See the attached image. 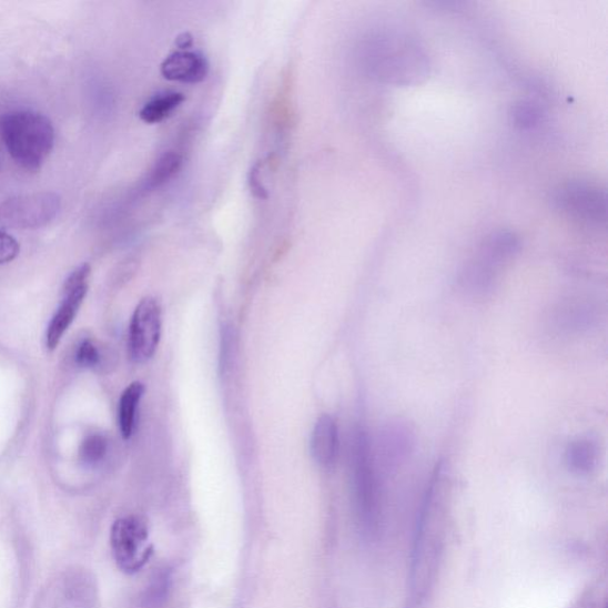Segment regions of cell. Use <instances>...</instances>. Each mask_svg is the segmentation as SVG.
<instances>
[{
  "label": "cell",
  "instance_id": "cell-20",
  "mask_svg": "<svg viewBox=\"0 0 608 608\" xmlns=\"http://www.w3.org/2000/svg\"><path fill=\"white\" fill-rule=\"evenodd\" d=\"M20 244L12 235L0 230V265L8 264L20 255Z\"/></svg>",
  "mask_w": 608,
  "mask_h": 608
},
{
  "label": "cell",
  "instance_id": "cell-18",
  "mask_svg": "<svg viewBox=\"0 0 608 608\" xmlns=\"http://www.w3.org/2000/svg\"><path fill=\"white\" fill-rule=\"evenodd\" d=\"M108 450V440L103 435L94 434L84 440L81 448L82 460L89 465L103 460Z\"/></svg>",
  "mask_w": 608,
  "mask_h": 608
},
{
  "label": "cell",
  "instance_id": "cell-14",
  "mask_svg": "<svg viewBox=\"0 0 608 608\" xmlns=\"http://www.w3.org/2000/svg\"><path fill=\"white\" fill-rule=\"evenodd\" d=\"M144 392V385L140 382H134L125 388L121 396L120 407H118V425H120L122 436L125 440L133 434L139 405Z\"/></svg>",
  "mask_w": 608,
  "mask_h": 608
},
{
  "label": "cell",
  "instance_id": "cell-5",
  "mask_svg": "<svg viewBox=\"0 0 608 608\" xmlns=\"http://www.w3.org/2000/svg\"><path fill=\"white\" fill-rule=\"evenodd\" d=\"M374 49V69L385 81L407 83L426 69L425 57L407 39L385 36Z\"/></svg>",
  "mask_w": 608,
  "mask_h": 608
},
{
  "label": "cell",
  "instance_id": "cell-21",
  "mask_svg": "<svg viewBox=\"0 0 608 608\" xmlns=\"http://www.w3.org/2000/svg\"><path fill=\"white\" fill-rule=\"evenodd\" d=\"M515 123L521 128H531L538 121V111L531 105L521 104L515 108Z\"/></svg>",
  "mask_w": 608,
  "mask_h": 608
},
{
  "label": "cell",
  "instance_id": "cell-24",
  "mask_svg": "<svg viewBox=\"0 0 608 608\" xmlns=\"http://www.w3.org/2000/svg\"><path fill=\"white\" fill-rule=\"evenodd\" d=\"M404 608H425V607H420V606H417V605L407 602V604H405V607H404Z\"/></svg>",
  "mask_w": 608,
  "mask_h": 608
},
{
  "label": "cell",
  "instance_id": "cell-13",
  "mask_svg": "<svg viewBox=\"0 0 608 608\" xmlns=\"http://www.w3.org/2000/svg\"><path fill=\"white\" fill-rule=\"evenodd\" d=\"M598 446L588 437L574 438L565 450V460L568 468L578 475H589L598 463Z\"/></svg>",
  "mask_w": 608,
  "mask_h": 608
},
{
  "label": "cell",
  "instance_id": "cell-19",
  "mask_svg": "<svg viewBox=\"0 0 608 608\" xmlns=\"http://www.w3.org/2000/svg\"><path fill=\"white\" fill-rule=\"evenodd\" d=\"M75 359L81 367L95 368L101 363V353L92 340H84L78 346Z\"/></svg>",
  "mask_w": 608,
  "mask_h": 608
},
{
  "label": "cell",
  "instance_id": "cell-6",
  "mask_svg": "<svg viewBox=\"0 0 608 608\" xmlns=\"http://www.w3.org/2000/svg\"><path fill=\"white\" fill-rule=\"evenodd\" d=\"M111 548L118 567L126 572L139 571L152 553L146 523L138 516L116 519L111 530Z\"/></svg>",
  "mask_w": 608,
  "mask_h": 608
},
{
  "label": "cell",
  "instance_id": "cell-12",
  "mask_svg": "<svg viewBox=\"0 0 608 608\" xmlns=\"http://www.w3.org/2000/svg\"><path fill=\"white\" fill-rule=\"evenodd\" d=\"M340 450V432L336 422L328 415L321 416L312 436V454L317 464L331 467Z\"/></svg>",
  "mask_w": 608,
  "mask_h": 608
},
{
  "label": "cell",
  "instance_id": "cell-1",
  "mask_svg": "<svg viewBox=\"0 0 608 608\" xmlns=\"http://www.w3.org/2000/svg\"><path fill=\"white\" fill-rule=\"evenodd\" d=\"M437 467L426 489L417 520L409 572L408 602L426 606L443 560L446 540V514L440 496Z\"/></svg>",
  "mask_w": 608,
  "mask_h": 608
},
{
  "label": "cell",
  "instance_id": "cell-17",
  "mask_svg": "<svg viewBox=\"0 0 608 608\" xmlns=\"http://www.w3.org/2000/svg\"><path fill=\"white\" fill-rule=\"evenodd\" d=\"M183 163L182 155L176 151H166L152 166L146 180L148 189L155 190L171 181L180 171Z\"/></svg>",
  "mask_w": 608,
  "mask_h": 608
},
{
  "label": "cell",
  "instance_id": "cell-11",
  "mask_svg": "<svg viewBox=\"0 0 608 608\" xmlns=\"http://www.w3.org/2000/svg\"><path fill=\"white\" fill-rule=\"evenodd\" d=\"M210 73L209 60L196 52L181 50L164 59L161 74L168 81L195 84L205 81Z\"/></svg>",
  "mask_w": 608,
  "mask_h": 608
},
{
  "label": "cell",
  "instance_id": "cell-22",
  "mask_svg": "<svg viewBox=\"0 0 608 608\" xmlns=\"http://www.w3.org/2000/svg\"><path fill=\"white\" fill-rule=\"evenodd\" d=\"M249 185L253 196L260 200H266L268 197L267 191L264 188V184L261 179L259 164L251 168V171L249 174Z\"/></svg>",
  "mask_w": 608,
  "mask_h": 608
},
{
  "label": "cell",
  "instance_id": "cell-4",
  "mask_svg": "<svg viewBox=\"0 0 608 608\" xmlns=\"http://www.w3.org/2000/svg\"><path fill=\"white\" fill-rule=\"evenodd\" d=\"M61 197L53 192L11 197L0 204V230H37L54 221Z\"/></svg>",
  "mask_w": 608,
  "mask_h": 608
},
{
  "label": "cell",
  "instance_id": "cell-2",
  "mask_svg": "<svg viewBox=\"0 0 608 608\" xmlns=\"http://www.w3.org/2000/svg\"><path fill=\"white\" fill-rule=\"evenodd\" d=\"M0 136L12 160L30 173L40 171L55 145L53 123L33 111H13L0 116Z\"/></svg>",
  "mask_w": 608,
  "mask_h": 608
},
{
  "label": "cell",
  "instance_id": "cell-7",
  "mask_svg": "<svg viewBox=\"0 0 608 608\" xmlns=\"http://www.w3.org/2000/svg\"><path fill=\"white\" fill-rule=\"evenodd\" d=\"M162 330V310L158 300L146 297L134 310L130 327L128 349L133 363L143 364L154 357Z\"/></svg>",
  "mask_w": 608,
  "mask_h": 608
},
{
  "label": "cell",
  "instance_id": "cell-8",
  "mask_svg": "<svg viewBox=\"0 0 608 608\" xmlns=\"http://www.w3.org/2000/svg\"><path fill=\"white\" fill-rule=\"evenodd\" d=\"M517 247L514 235L495 234L484 245L479 259L466 268L463 278L465 288L476 295L492 291L498 267L514 255Z\"/></svg>",
  "mask_w": 608,
  "mask_h": 608
},
{
  "label": "cell",
  "instance_id": "cell-16",
  "mask_svg": "<svg viewBox=\"0 0 608 608\" xmlns=\"http://www.w3.org/2000/svg\"><path fill=\"white\" fill-rule=\"evenodd\" d=\"M184 94L180 92L159 94L141 109L140 118L150 125L162 123L184 103Z\"/></svg>",
  "mask_w": 608,
  "mask_h": 608
},
{
  "label": "cell",
  "instance_id": "cell-3",
  "mask_svg": "<svg viewBox=\"0 0 608 608\" xmlns=\"http://www.w3.org/2000/svg\"><path fill=\"white\" fill-rule=\"evenodd\" d=\"M352 465L354 496L361 523L364 531L373 535L378 527V482L373 449L363 427L354 434Z\"/></svg>",
  "mask_w": 608,
  "mask_h": 608
},
{
  "label": "cell",
  "instance_id": "cell-15",
  "mask_svg": "<svg viewBox=\"0 0 608 608\" xmlns=\"http://www.w3.org/2000/svg\"><path fill=\"white\" fill-rule=\"evenodd\" d=\"M382 443L385 460L393 465L412 450L414 435L407 426L391 425L385 429Z\"/></svg>",
  "mask_w": 608,
  "mask_h": 608
},
{
  "label": "cell",
  "instance_id": "cell-9",
  "mask_svg": "<svg viewBox=\"0 0 608 608\" xmlns=\"http://www.w3.org/2000/svg\"><path fill=\"white\" fill-rule=\"evenodd\" d=\"M91 274V265L84 263L65 280L60 307L50 320L45 333V346L49 351H54L59 346L64 333L73 324L81 304L88 295Z\"/></svg>",
  "mask_w": 608,
  "mask_h": 608
},
{
  "label": "cell",
  "instance_id": "cell-10",
  "mask_svg": "<svg viewBox=\"0 0 608 608\" xmlns=\"http://www.w3.org/2000/svg\"><path fill=\"white\" fill-rule=\"evenodd\" d=\"M556 202L564 211L581 221L597 224L605 221V195L592 185L569 183L557 192Z\"/></svg>",
  "mask_w": 608,
  "mask_h": 608
},
{
  "label": "cell",
  "instance_id": "cell-23",
  "mask_svg": "<svg viewBox=\"0 0 608 608\" xmlns=\"http://www.w3.org/2000/svg\"><path fill=\"white\" fill-rule=\"evenodd\" d=\"M176 43L180 47V49L185 50L192 47L193 39L190 36V33H183V36L179 37Z\"/></svg>",
  "mask_w": 608,
  "mask_h": 608
}]
</instances>
